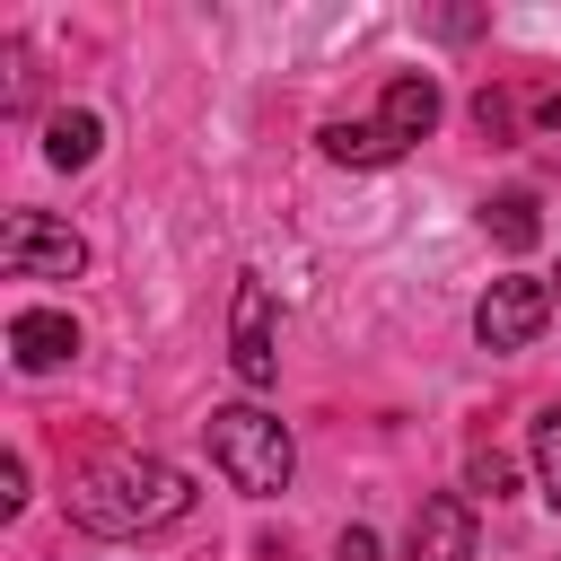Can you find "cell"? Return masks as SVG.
I'll use <instances>...</instances> for the list:
<instances>
[{
  "label": "cell",
  "instance_id": "obj_1",
  "mask_svg": "<svg viewBox=\"0 0 561 561\" xmlns=\"http://www.w3.org/2000/svg\"><path fill=\"white\" fill-rule=\"evenodd\" d=\"M193 508V482H184V465H167V456H105L96 473H79L70 482V526L79 535H158V526H175Z\"/></svg>",
  "mask_w": 561,
  "mask_h": 561
},
{
  "label": "cell",
  "instance_id": "obj_2",
  "mask_svg": "<svg viewBox=\"0 0 561 561\" xmlns=\"http://www.w3.org/2000/svg\"><path fill=\"white\" fill-rule=\"evenodd\" d=\"M210 465H219L245 500H272V491H289L298 447H289V430H280L263 403H228V412H210Z\"/></svg>",
  "mask_w": 561,
  "mask_h": 561
},
{
  "label": "cell",
  "instance_id": "obj_3",
  "mask_svg": "<svg viewBox=\"0 0 561 561\" xmlns=\"http://www.w3.org/2000/svg\"><path fill=\"white\" fill-rule=\"evenodd\" d=\"M79 263H88V245H79L70 219L9 210V228H0V272H9V280H70Z\"/></svg>",
  "mask_w": 561,
  "mask_h": 561
},
{
  "label": "cell",
  "instance_id": "obj_4",
  "mask_svg": "<svg viewBox=\"0 0 561 561\" xmlns=\"http://www.w3.org/2000/svg\"><path fill=\"white\" fill-rule=\"evenodd\" d=\"M543 324H552V280H535V272L491 280L482 307H473V342H482V351H526Z\"/></svg>",
  "mask_w": 561,
  "mask_h": 561
},
{
  "label": "cell",
  "instance_id": "obj_5",
  "mask_svg": "<svg viewBox=\"0 0 561 561\" xmlns=\"http://www.w3.org/2000/svg\"><path fill=\"white\" fill-rule=\"evenodd\" d=\"M228 359L245 386H272L280 368V342H272V289L263 280H237V307H228Z\"/></svg>",
  "mask_w": 561,
  "mask_h": 561
},
{
  "label": "cell",
  "instance_id": "obj_6",
  "mask_svg": "<svg viewBox=\"0 0 561 561\" xmlns=\"http://www.w3.org/2000/svg\"><path fill=\"white\" fill-rule=\"evenodd\" d=\"M438 114H447V96H438L430 70H403V79H386V96H377V131L394 140V158H403L412 140H430Z\"/></svg>",
  "mask_w": 561,
  "mask_h": 561
},
{
  "label": "cell",
  "instance_id": "obj_7",
  "mask_svg": "<svg viewBox=\"0 0 561 561\" xmlns=\"http://www.w3.org/2000/svg\"><path fill=\"white\" fill-rule=\"evenodd\" d=\"M403 561H473V508H465L456 491H430V500L412 508Z\"/></svg>",
  "mask_w": 561,
  "mask_h": 561
},
{
  "label": "cell",
  "instance_id": "obj_8",
  "mask_svg": "<svg viewBox=\"0 0 561 561\" xmlns=\"http://www.w3.org/2000/svg\"><path fill=\"white\" fill-rule=\"evenodd\" d=\"M70 351H79L70 307H18V316H9V359H18V368H61Z\"/></svg>",
  "mask_w": 561,
  "mask_h": 561
},
{
  "label": "cell",
  "instance_id": "obj_9",
  "mask_svg": "<svg viewBox=\"0 0 561 561\" xmlns=\"http://www.w3.org/2000/svg\"><path fill=\"white\" fill-rule=\"evenodd\" d=\"M96 140H105V123H96L88 105H61V114L44 123V158H53L61 175H79V167L96 158Z\"/></svg>",
  "mask_w": 561,
  "mask_h": 561
},
{
  "label": "cell",
  "instance_id": "obj_10",
  "mask_svg": "<svg viewBox=\"0 0 561 561\" xmlns=\"http://www.w3.org/2000/svg\"><path fill=\"white\" fill-rule=\"evenodd\" d=\"M316 140H324L333 167H386V158H394V140H386L377 123H324Z\"/></svg>",
  "mask_w": 561,
  "mask_h": 561
},
{
  "label": "cell",
  "instance_id": "obj_11",
  "mask_svg": "<svg viewBox=\"0 0 561 561\" xmlns=\"http://www.w3.org/2000/svg\"><path fill=\"white\" fill-rule=\"evenodd\" d=\"M482 228H491L508 254H526V245L543 237V210H535V193H500V202H482Z\"/></svg>",
  "mask_w": 561,
  "mask_h": 561
},
{
  "label": "cell",
  "instance_id": "obj_12",
  "mask_svg": "<svg viewBox=\"0 0 561 561\" xmlns=\"http://www.w3.org/2000/svg\"><path fill=\"white\" fill-rule=\"evenodd\" d=\"M535 482H543V500L561 508V403L535 412Z\"/></svg>",
  "mask_w": 561,
  "mask_h": 561
},
{
  "label": "cell",
  "instance_id": "obj_13",
  "mask_svg": "<svg viewBox=\"0 0 561 561\" xmlns=\"http://www.w3.org/2000/svg\"><path fill=\"white\" fill-rule=\"evenodd\" d=\"M473 123H482L491 140H508V131H517V96H508V88H482V96H473Z\"/></svg>",
  "mask_w": 561,
  "mask_h": 561
},
{
  "label": "cell",
  "instance_id": "obj_14",
  "mask_svg": "<svg viewBox=\"0 0 561 561\" xmlns=\"http://www.w3.org/2000/svg\"><path fill=\"white\" fill-rule=\"evenodd\" d=\"M26 96H35V70H26V53L9 44V88H0V105H9V114H26Z\"/></svg>",
  "mask_w": 561,
  "mask_h": 561
},
{
  "label": "cell",
  "instance_id": "obj_15",
  "mask_svg": "<svg viewBox=\"0 0 561 561\" xmlns=\"http://www.w3.org/2000/svg\"><path fill=\"white\" fill-rule=\"evenodd\" d=\"M508 482H517V465H508V456H473V491H491V500H500Z\"/></svg>",
  "mask_w": 561,
  "mask_h": 561
},
{
  "label": "cell",
  "instance_id": "obj_16",
  "mask_svg": "<svg viewBox=\"0 0 561 561\" xmlns=\"http://www.w3.org/2000/svg\"><path fill=\"white\" fill-rule=\"evenodd\" d=\"M18 500H26V465L9 456V465H0V508H18Z\"/></svg>",
  "mask_w": 561,
  "mask_h": 561
},
{
  "label": "cell",
  "instance_id": "obj_17",
  "mask_svg": "<svg viewBox=\"0 0 561 561\" xmlns=\"http://www.w3.org/2000/svg\"><path fill=\"white\" fill-rule=\"evenodd\" d=\"M342 561H377V535L368 526H342Z\"/></svg>",
  "mask_w": 561,
  "mask_h": 561
},
{
  "label": "cell",
  "instance_id": "obj_18",
  "mask_svg": "<svg viewBox=\"0 0 561 561\" xmlns=\"http://www.w3.org/2000/svg\"><path fill=\"white\" fill-rule=\"evenodd\" d=\"M552 298H561V289H552Z\"/></svg>",
  "mask_w": 561,
  "mask_h": 561
}]
</instances>
